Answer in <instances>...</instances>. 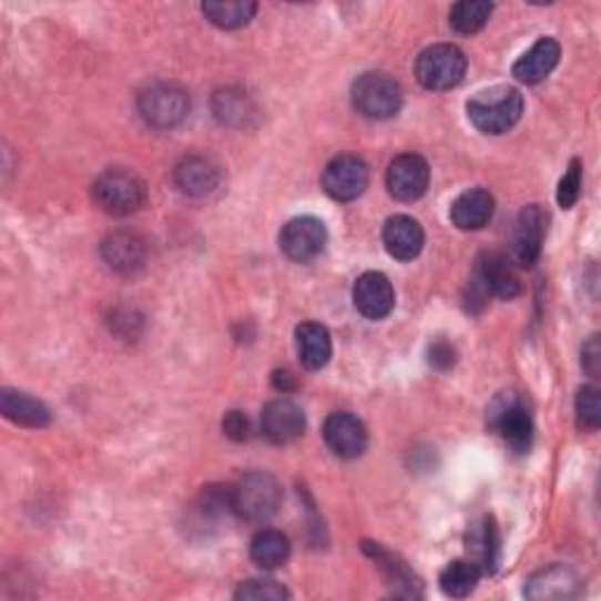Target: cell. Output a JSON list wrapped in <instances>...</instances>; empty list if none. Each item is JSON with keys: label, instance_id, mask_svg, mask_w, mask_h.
Masks as SVG:
<instances>
[{"label": "cell", "instance_id": "f546056e", "mask_svg": "<svg viewBox=\"0 0 601 601\" xmlns=\"http://www.w3.org/2000/svg\"><path fill=\"white\" fill-rule=\"evenodd\" d=\"M575 418L578 428L594 432L601 426V403H599V390L594 386L580 388L575 397Z\"/></svg>", "mask_w": 601, "mask_h": 601}, {"label": "cell", "instance_id": "7c38bea8", "mask_svg": "<svg viewBox=\"0 0 601 601\" xmlns=\"http://www.w3.org/2000/svg\"><path fill=\"white\" fill-rule=\"evenodd\" d=\"M543 237H546V214L538 205H529L519 212L515 231H512V258L524 268H531L540 249H543Z\"/></svg>", "mask_w": 601, "mask_h": 601}, {"label": "cell", "instance_id": "e0dca14e", "mask_svg": "<svg viewBox=\"0 0 601 601\" xmlns=\"http://www.w3.org/2000/svg\"><path fill=\"white\" fill-rule=\"evenodd\" d=\"M475 283L487 292V296L498 298H515L522 287H519V279L508 266V258L498 252H485L477 262Z\"/></svg>", "mask_w": 601, "mask_h": 601}, {"label": "cell", "instance_id": "30bf717a", "mask_svg": "<svg viewBox=\"0 0 601 601\" xmlns=\"http://www.w3.org/2000/svg\"><path fill=\"white\" fill-rule=\"evenodd\" d=\"M386 184L393 197L403 200V203H414V200L424 197L430 184V167L420 155L405 153L397 155L386 174Z\"/></svg>", "mask_w": 601, "mask_h": 601}, {"label": "cell", "instance_id": "d6a6232c", "mask_svg": "<svg viewBox=\"0 0 601 601\" xmlns=\"http://www.w3.org/2000/svg\"><path fill=\"white\" fill-rule=\"evenodd\" d=\"M224 432L233 442H245L249 437V420L243 411H228L224 418Z\"/></svg>", "mask_w": 601, "mask_h": 601}, {"label": "cell", "instance_id": "83f0119b", "mask_svg": "<svg viewBox=\"0 0 601 601\" xmlns=\"http://www.w3.org/2000/svg\"><path fill=\"white\" fill-rule=\"evenodd\" d=\"M205 17L218 29H243L252 22L256 14V3H243V0H233V3H205Z\"/></svg>", "mask_w": 601, "mask_h": 601}, {"label": "cell", "instance_id": "9c48e42d", "mask_svg": "<svg viewBox=\"0 0 601 601\" xmlns=\"http://www.w3.org/2000/svg\"><path fill=\"white\" fill-rule=\"evenodd\" d=\"M369 167L363 157L357 155H338L325 167L323 186L329 197L338 203H350L367 191Z\"/></svg>", "mask_w": 601, "mask_h": 601}, {"label": "cell", "instance_id": "836d02e7", "mask_svg": "<svg viewBox=\"0 0 601 601\" xmlns=\"http://www.w3.org/2000/svg\"><path fill=\"white\" fill-rule=\"evenodd\" d=\"M428 359H430V365L435 369H449L456 363V353L447 344V340H435V344L428 350Z\"/></svg>", "mask_w": 601, "mask_h": 601}, {"label": "cell", "instance_id": "3957f363", "mask_svg": "<svg viewBox=\"0 0 601 601\" xmlns=\"http://www.w3.org/2000/svg\"><path fill=\"white\" fill-rule=\"evenodd\" d=\"M96 205L111 216H130L146 203V186L128 170H109L94 182Z\"/></svg>", "mask_w": 601, "mask_h": 601}, {"label": "cell", "instance_id": "9a60e30c", "mask_svg": "<svg viewBox=\"0 0 601 601\" xmlns=\"http://www.w3.org/2000/svg\"><path fill=\"white\" fill-rule=\"evenodd\" d=\"M174 182L182 193L191 197H205L222 186V167L212 157L191 155L176 165Z\"/></svg>", "mask_w": 601, "mask_h": 601}, {"label": "cell", "instance_id": "e575fe53", "mask_svg": "<svg viewBox=\"0 0 601 601\" xmlns=\"http://www.w3.org/2000/svg\"><path fill=\"white\" fill-rule=\"evenodd\" d=\"M599 355H601L599 336H592L585 344V348H583V367L592 378L599 376Z\"/></svg>", "mask_w": 601, "mask_h": 601}, {"label": "cell", "instance_id": "4316f807", "mask_svg": "<svg viewBox=\"0 0 601 601\" xmlns=\"http://www.w3.org/2000/svg\"><path fill=\"white\" fill-rule=\"evenodd\" d=\"M491 12H493V6L487 3V0H464V3H456L451 8L449 24L458 33L472 35V33L485 29Z\"/></svg>", "mask_w": 601, "mask_h": 601}, {"label": "cell", "instance_id": "484cf974", "mask_svg": "<svg viewBox=\"0 0 601 601\" xmlns=\"http://www.w3.org/2000/svg\"><path fill=\"white\" fill-rule=\"evenodd\" d=\"M479 575H482V571H479L470 559H458V562H451L442 571V575H439V588H442L447 597L464 599L475 592Z\"/></svg>", "mask_w": 601, "mask_h": 601}, {"label": "cell", "instance_id": "44dd1931", "mask_svg": "<svg viewBox=\"0 0 601 601\" xmlns=\"http://www.w3.org/2000/svg\"><path fill=\"white\" fill-rule=\"evenodd\" d=\"M496 210V200L485 189H470L460 193L451 205V222L460 231H479L485 228Z\"/></svg>", "mask_w": 601, "mask_h": 601}, {"label": "cell", "instance_id": "52a82bcc", "mask_svg": "<svg viewBox=\"0 0 601 601\" xmlns=\"http://www.w3.org/2000/svg\"><path fill=\"white\" fill-rule=\"evenodd\" d=\"M139 113L146 120L151 128L170 130L182 123L189 115L191 102L186 90H182L174 83H153L139 94Z\"/></svg>", "mask_w": 601, "mask_h": 601}, {"label": "cell", "instance_id": "7402d4cb", "mask_svg": "<svg viewBox=\"0 0 601 601\" xmlns=\"http://www.w3.org/2000/svg\"><path fill=\"white\" fill-rule=\"evenodd\" d=\"M296 350L300 365L310 371L327 367L332 359V336L327 327L317 323H304L296 329Z\"/></svg>", "mask_w": 601, "mask_h": 601}, {"label": "cell", "instance_id": "d4e9b609", "mask_svg": "<svg viewBox=\"0 0 601 601\" xmlns=\"http://www.w3.org/2000/svg\"><path fill=\"white\" fill-rule=\"evenodd\" d=\"M289 552H292L289 538L283 531H275V529L258 531L252 538V546H249L252 562L256 567L268 569V571L283 567L289 559Z\"/></svg>", "mask_w": 601, "mask_h": 601}, {"label": "cell", "instance_id": "4fadbf2b", "mask_svg": "<svg viewBox=\"0 0 601 601\" xmlns=\"http://www.w3.org/2000/svg\"><path fill=\"white\" fill-rule=\"evenodd\" d=\"M325 442L338 458L353 460L365 454L369 437L363 420L355 418L353 414L338 411L325 420Z\"/></svg>", "mask_w": 601, "mask_h": 601}, {"label": "cell", "instance_id": "5bb4252c", "mask_svg": "<svg viewBox=\"0 0 601 601\" xmlns=\"http://www.w3.org/2000/svg\"><path fill=\"white\" fill-rule=\"evenodd\" d=\"M353 300L367 319H384L395 308V289L384 273H365L353 287Z\"/></svg>", "mask_w": 601, "mask_h": 601}, {"label": "cell", "instance_id": "277c9868", "mask_svg": "<svg viewBox=\"0 0 601 601\" xmlns=\"http://www.w3.org/2000/svg\"><path fill=\"white\" fill-rule=\"evenodd\" d=\"M403 88L386 73H365L353 85V106L369 120H388L403 109Z\"/></svg>", "mask_w": 601, "mask_h": 601}, {"label": "cell", "instance_id": "d6986e66", "mask_svg": "<svg viewBox=\"0 0 601 601\" xmlns=\"http://www.w3.org/2000/svg\"><path fill=\"white\" fill-rule=\"evenodd\" d=\"M559 43L554 38H540L538 43L517 59L512 67V75L524 85H536L546 80L559 64Z\"/></svg>", "mask_w": 601, "mask_h": 601}, {"label": "cell", "instance_id": "ac0fdd59", "mask_svg": "<svg viewBox=\"0 0 601 601\" xmlns=\"http://www.w3.org/2000/svg\"><path fill=\"white\" fill-rule=\"evenodd\" d=\"M424 228H420V224L411 216H390L384 226V245L397 262H411V258H416L420 249H424Z\"/></svg>", "mask_w": 601, "mask_h": 601}, {"label": "cell", "instance_id": "2e32d148", "mask_svg": "<svg viewBox=\"0 0 601 601\" xmlns=\"http://www.w3.org/2000/svg\"><path fill=\"white\" fill-rule=\"evenodd\" d=\"M102 258L120 275H132L146 262V243L132 231H115L102 243Z\"/></svg>", "mask_w": 601, "mask_h": 601}, {"label": "cell", "instance_id": "cb8c5ba5", "mask_svg": "<svg viewBox=\"0 0 601 601\" xmlns=\"http://www.w3.org/2000/svg\"><path fill=\"white\" fill-rule=\"evenodd\" d=\"M0 411L12 424L24 428H45L50 424V409L43 403L10 388L0 393Z\"/></svg>", "mask_w": 601, "mask_h": 601}, {"label": "cell", "instance_id": "ba28073f", "mask_svg": "<svg viewBox=\"0 0 601 601\" xmlns=\"http://www.w3.org/2000/svg\"><path fill=\"white\" fill-rule=\"evenodd\" d=\"M327 245V228L315 216H296L279 233V249L296 264H308L323 254Z\"/></svg>", "mask_w": 601, "mask_h": 601}, {"label": "cell", "instance_id": "8fae6325", "mask_svg": "<svg viewBox=\"0 0 601 601\" xmlns=\"http://www.w3.org/2000/svg\"><path fill=\"white\" fill-rule=\"evenodd\" d=\"M304 430H306L304 409H300L296 403H292V399L279 397L266 405L262 414V432L271 445H277V447L292 445L300 435H304Z\"/></svg>", "mask_w": 601, "mask_h": 601}, {"label": "cell", "instance_id": "f1b7e54d", "mask_svg": "<svg viewBox=\"0 0 601 601\" xmlns=\"http://www.w3.org/2000/svg\"><path fill=\"white\" fill-rule=\"evenodd\" d=\"M214 113L224 125L243 128L247 120L254 115V106L245 92L224 90L214 96Z\"/></svg>", "mask_w": 601, "mask_h": 601}, {"label": "cell", "instance_id": "603a6c76", "mask_svg": "<svg viewBox=\"0 0 601 601\" xmlns=\"http://www.w3.org/2000/svg\"><path fill=\"white\" fill-rule=\"evenodd\" d=\"M498 529L491 517L479 519V522L468 531V559L482 571L493 573L498 567V550H500Z\"/></svg>", "mask_w": 601, "mask_h": 601}, {"label": "cell", "instance_id": "d590c367", "mask_svg": "<svg viewBox=\"0 0 601 601\" xmlns=\"http://www.w3.org/2000/svg\"><path fill=\"white\" fill-rule=\"evenodd\" d=\"M273 384L277 390H283V393H289L294 388V378L289 371H275L273 376Z\"/></svg>", "mask_w": 601, "mask_h": 601}, {"label": "cell", "instance_id": "7a4b0ae2", "mask_svg": "<svg viewBox=\"0 0 601 601\" xmlns=\"http://www.w3.org/2000/svg\"><path fill=\"white\" fill-rule=\"evenodd\" d=\"M283 489L268 472H249L233 487V515L245 522H266L277 508Z\"/></svg>", "mask_w": 601, "mask_h": 601}, {"label": "cell", "instance_id": "4dcf8cb0", "mask_svg": "<svg viewBox=\"0 0 601 601\" xmlns=\"http://www.w3.org/2000/svg\"><path fill=\"white\" fill-rule=\"evenodd\" d=\"M580 189H583V165H580V160H573V163L567 170V174H564V179L559 182V191H557L559 207L571 210L578 203Z\"/></svg>", "mask_w": 601, "mask_h": 601}, {"label": "cell", "instance_id": "6da1fadb", "mask_svg": "<svg viewBox=\"0 0 601 601\" xmlns=\"http://www.w3.org/2000/svg\"><path fill=\"white\" fill-rule=\"evenodd\" d=\"M524 113V96L515 88H493L479 92L468 102L470 123L485 134L512 130Z\"/></svg>", "mask_w": 601, "mask_h": 601}, {"label": "cell", "instance_id": "ffe728a7", "mask_svg": "<svg viewBox=\"0 0 601 601\" xmlns=\"http://www.w3.org/2000/svg\"><path fill=\"white\" fill-rule=\"evenodd\" d=\"M580 588L578 575L564 567V564H552L536 571L529 580H527V597L536 599V601H548V599H571L575 597Z\"/></svg>", "mask_w": 601, "mask_h": 601}, {"label": "cell", "instance_id": "1f68e13d", "mask_svg": "<svg viewBox=\"0 0 601 601\" xmlns=\"http://www.w3.org/2000/svg\"><path fill=\"white\" fill-rule=\"evenodd\" d=\"M289 592L275 583V580H247V583H243L237 588L235 592V599H254V601H283L287 599Z\"/></svg>", "mask_w": 601, "mask_h": 601}, {"label": "cell", "instance_id": "8992f818", "mask_svg": "<svg viewBox=\"0 0 601 601\" xmlns=\"http://www.w3.org/2000/svg\"><path fill=\"white\" fill-rule=\"evenodd\" d=\"M491 428L515 454H527L533 445V418L527 405L512 393H503L489 409Z\"/></svg>", "mask_w": 601, "mask_h": 601}, {"label": "cell", "instance_id": "5b68a950", "mask_svg": "<svg viewBox=\"0 0 601 601\" xmlns=\"http://www.w3.org/2000/svg\"><path fill=\"white\" fill-rule=\"evenodd\" d=\"M466 54L456 45H432L420 52L416 62L418 83L432 92H445L456 88L466 75Z\"/></svg>", "mask_w": 601, "mask_h": 601}]
</instances>
